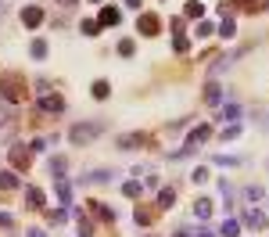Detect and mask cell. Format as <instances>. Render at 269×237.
I'll list each match as a JSON object with an SVG mask.
<instances>
[{"label": "cell", "instance_id": "11", "mask_svg": "<svg viewBox=\"0 0 269 237\" xmlns=\"http://www.w3.org/2000/svg\"><path fill=\"white\" fill-rule=\"evenodd\" d=\"M43 22V11L40 8H36V4H29V8H22V25L25 29H36V25H40Z\"/></svg>", "mask_w": 269, "mask_h": 237}, {"label": "cell", "instance_id": "30", "mask_svg": "<svg viewBox=\"0 0 269 237\" xmlns=\"http://www.w3.org/2000/svg\"><path fill=\"white\" fill-rule=\"evenodd\" d=\"M79 29H83L86 36H97V32H101V22H97V18H83V25H79Z\"/></svg>", "mask_w": 269, "mask_h": 237}, {"label": "cell", "instance_id": "16", "mask_svg": "<svg viewBox=\"0 0 269 237\" xmlns=\"http://www.w3.org/2000/svg\"><path fill=\"white\" fill-rule=\"evenodd\" d=\"M234 4H237L241 11H248V15H258V11L269 8V0H234Z\"/></svg>", "mask_w": 269, "mask_h": 237}, {"label": "cell", "instance_id": "39", "mask_svg": "<svg viewBox=\"0 0 269 237\" xmlns=\"http://www.w3.org/2000/svg\"><path fill=\"white\" fill-rule=\"evenodd\" d=\"M237 133H241V126H237V123H230V126H226V130H222V140H234V137H237Z\"/></svg>", "mask_w": 269, "mask_h": 237}, {"label": "cell", "instance_id": "9", "mask_svg": "<svg viewBox=\"0 0 269 237\" xmlns=\"http://www.w3.org/2000/svg\"><path fill=\"white\" fill-rule=\"evenodd\" d=\"M244 226H251V230H265V226H269V216L258 212V209H248V212H244Z\"/></svg>", "mask_w": 269, "mask_h": 237}, {"label": "cell", "instance_id": "47", "mask_svg": "<svg viewBox=\"0 0 269 237\" xmlns=\"http://www.w3.org/2000/svg\"><path fill=\"white\" fill-rule=\"evenodd\" d=\"M58 4H61V8H72V4H75V0H58Z\"/></svg>", "mask_w": 269, "mask_h": 237}, {"label": "cell", "instance_id": "35", "mask_svg": "<svg viewBox=\"0 0 269 237\" xmlns=\"http://www.w3.org/2000/svg\"><path fill=\"white\" fill-rule=\"evenodd\" d=\"M86 180H90V183H108V180H111V173H108V169H97V173H90Z\"/></svg>", "mask_w": 269, "mask_h": 237}, {"label": "cell", "instance_id": "34", "mask_svg": "<svg viewBox=\"0 0 269 237\" xmlns=\"http://www.w3.org/2000/svg\"><path fill=\"white\" fill-rule=\"evenodd\" d=\"M119 54L122 58H133L137 54V44H133V40H119Z\"/></svg>", "mask_w": 269, "mask_h": 237}, {"label": "cell", "instance_id": "13", "mask_svg": "<svg viewBox=\"0 0 269 237\" xmlns=\"http://www.w3.org/2000/svg\"><path fill=\"white\" fill-rule=\"evenodd\" d=\"M201 101H205L208 108H215V104L222 101V87H219V83H205V94H201Z\"/></svg>", "mask_w": 269, "mask_h": 237}, {"label": "cell", "instance_id": "44", "mask_svg": "<svg viewBox=\"0 0 269 237\" xmlns=\"http://www.w3.org/2000/svg\"><path fill=\"white\" fill-rule=\"evenodd\" d=\"M126 8H133V11H140V0H126Z\"/></svg>", "mask_w": 269, "mask_h": 237}, {"label": "cell", "instance_id": "1", "mask_svg": "<svg viewBox=\"0 0 269 237\" xmlns=\"http://www.w3.org/2000/svg\"><path fill=\"white\" fill-rule=\"evenodd\" d=\"M0 97L4 101H29V83L22 72H0Z\"/></svg>", "mask_w": 269, "mask_h": 237}, {"label": "cell", "instance_id": "8", "mask_svg": "<svg viewBox=\"0 0 269 237\" xmlns=\"http://www.w3.org/2000/svg\"><path fill=\"white\" fill-rule=\"evenodd\" d=\"M86 209H90L101 223H115V209H111V205H104V202H86Z\"/></svg>", "mask_w": 269, "mask_h": 237}, {"label": "cell", "instance_id": "21", "mask_svg": "<svg viewBox=\"0 0 269 237\" xmlns=\"http://www.w3.org/2000/svg\"><path fill=\"white\" fill-rule=\"evenodd\" d=\"M234 58H237V54H219V58H215V65H212V75H222L230 65H234Z\"/></svg>", "mask_w": 269, "mask_h": 237}, {"label": "cell", "instance_id": "4", "mask_svg": "<svg viewBox=\"0 0 269 237\" xmlns=\"http://www.w3.org/2000/svg\"><path fill=\"white\" fill-rule=\"evenodd\" d=\"M36 111H40V115H61V111H65V97H61V94H40Z\"/></svg>", "mask_w": 269, "mask_h": 237}, {"label": "cell", "instance_id": "6", "mask_svg": "<svg viewBox=\"0 0 269 237\" xmlns=\"http://www.w3.org/2000/svg\"><path fill=\"white\" fill-rule=\"evenodd\" d=\"M137 32H144V36H158V32H162V18H158L155 11H144V15L137 18Z\"/></svg>", "mask_w": 269, "mask_h": 237}, {"label": "cell", "instance_id": "14", "mask_svg": "<svg viewBox=\"0 0 269 237\" xmlns=\"http://www.w3.org/2000/svg\"><path fill=\"white\" fill-rule=\"evenodd\" d=\"M15 133H18V115H8V118H4V123H0V140H4V144H8V140H11Z\"/></svg>", "mask_w": 269, "mask_h": 237}, {"label": "cell", "instance_id": "32", "mask_svg": "<svg viewBox=\"0 0 269 237\" xmlns=\"http://www.w3.org/2000/svg\"><path fill=\"white\" fill-rule=\"evenodd\" d=\"M234 32H237L234 18H222V25H219V36H226V40H234Z\"/></svg>", "mask_w": 269, "mask_h": 237}, {"label": "cell", "instance_id": "46", "mask_svg": "<svg viewBox=\"0 0 269 237\" xmlns=\"http://www.w3.org/2000/svg\"><path fill=\"white\" fill-rule=\"evenodd\" d=\"M25 237H43V230H29V233H25Z\"/></svg>", "mask_w": 269, "mask_h": 237}, {"label": "cell", "instance_id": "3", "mask_svg": "<svg viewBox=\"0 0 269 237\" xmlns=\"http://www.w3.org/2000/svg\"><path fill=\"white\" fill-rule=\"evenodd\" d=\"M8 158H11V169H18V173H25L32 166V151L25 144H11L8 147Z\"/></svg>", "mask_w": 269, "mask_h": 237}, {"label": "cell", "instance_id": "7", "mask_svg": "<svg viewBox=\"0 0 269 237\" xmlns=\"http://www.w3.org/2000/svg\"><path fill=\"white\" fill-rule=\"evenodd\" d=\"M133 219H137L140 226H151V223L158 219V205H144V202H140V205L133 209Z\"/></svg>", "mask_w": 269, "mask_h": 237}, {"label": "cell", "instance_id": "42", "mask_svg": "<svg viewBox=\"0 0 269 237\" xmlns=\"http://www.w3.org/2000/svg\"><path fill=\"white\" fill-rule=\"evenodd\" d=\"M183 25H187L183 18H172V32H176V36H183Z\"/></svg>", "mask_w": 269, "mask_h": 237}, {"label": "cell", "instance_id": "48", "mask_svg": "<svg viewBox=\"0 0 269 237\" xmlns=\"http://www.w3.org/2000/svg\"><path fill=\"white\" fill-rule=\"evenodd\" d=\"M94 4H97V0H94Z\"/></svg>", "mask_w": 269, "mask_h": 237}, {"label": "cell", "instance_id": "27", "mask_svg": "<svg viewBox=\"0 0 269 237\" xmlns=\"http://www.w3.org/2000/svg\"><path fill=\"white\" fill-rule=\"evenodd\" d=\"M219 118H226V126H230V123H237V118H241V108H237V104H226Z\"/></svg>", "mask_w": 269, "mask_h": 237}, {"label": "cell", "instance_id": "45", "mask_svg": "<svg viewBox=\"0 0 269 237\" xmlns=\"http://www.w3.org/2000/svg\"><path fill=\"white\" fill-rule=\"evenodd\" d=\"M176 237H194V230H176Z\"/></svg>", "mask_w": 269, "mask_h": 237}, {"label": "cell", "instance_id": "43", "mask_svg": "<svg viewBox=\"0 0 269 237\" xmlns=\"http://www.w3.org/2000/svg\"><path fill=\"white\" fill-rule=\"evenodd\" d=\"M194 237H219V233H215V230H208V226H201V230H198Z\"/></svg>", "mask_w": 269, "mask_h": 237}, {"label": "cell", "instance_id": "12", "mask_svg": "<svg viewBox=\"0 0 269 237\" xmlns=\"http://www.w3.org/2000/svg\"><path fill=\"white\" fill-rule=\"evenodd\" d=\"M25 209L43 212V190H40V187H29V190H25Z\"/></svg>", "mask_w": 269, "mask_h": 237}, {"label": "cell", "instance_id": "25", "mask_svg": "<svg viewBox=\"0 0 269 237\" xmlns=\"http://www.w3.org/2000/svg\"><path fill=\"white\" fill-rule=\"evenodd\" d=\"M15 187H18V176L11 169H4V173H0V190H15Z\"/></svg>", "mask_w": 269, "mask_h": 237}, {"label": "cell", "instance_id": "20", "mask_svg": "<svg viewBox=\"0 0 269 237\" xmlns=\"http://www.w3.org/2000/svg\"><path fill=\"white\" fill-rule=\"evenodd\" d=\"M237 233H241V219H230L226 216V223L219 226V237H237Z\"/></svg>", "mask_w": 269, "mask_h": 237}, {"label": "cell", "instance_id": "29", "mask_svg": "<svg viewBox=\"0 0 269 237\" xmlns=\"http://www.w3.org/2000/svg\"><path fill=\"white\" fill-rule=\"evenodd\" d=\"M205 15V4H201V0H190V4H187V18H201Z\"/></svg>", "mask_w": 269, "mask_h": 237}, {"label": "cell", "instance_id": "23", "mask_svg": "<svg viewBox=\"0 0 269 237\" xmlns=\"http://www.w3.org/2000/svg\"><path fill=\"white\" fill-rule=\"evenodd\" d=\"M262 198H265V187H262V183L244 187V202H262Z\"/></svg>", "mask_w": 269, "mask_h": 237}, {"label": "cell", "instance_id": "33", "mask_svg": "<svg viewBox=\"0 0 269 237\" xmlns=\"http://www.w3.org/2000/svg\"><path fill=\"white\" fill-rule=\"evenodd\" d=\"M172 51H176V54H187V51H190V40H187V36H172Z\"/></svg>", "mask_w": 269, "mask_h": 237}, {"label": "cell", "instance_id": "5", "mask_svg": "<svg viewBox=\"0 0 269 237\" xmlns=\"http://www.w3.org/2000/svg\"><path fill=\"white\" fill-rule=\"evenodd\" d=\"M119 147L122 151H137V147H155V137H151V133H122L119 137Z\"/></svg>", "mask_w": 269, "mask_h": 237}, {"label": "cell", "instance_id": "40", "mask_svg": "<svg viewBox=\"0 0 269 237\" xmlns=\"http://www.w3.org/2000/svg\"><path fill=\"white\" fill-rule=\"evenodd\" d=\"M79 233H83V237H90V233H94V223H90V219H86V216H83V219H79Z\"/></svg>", "mask_w": 269, "mask_h": 237}, {"label": "cell", "instance_id": "15", "mask_svg": "<svg viewBox=\"0 0 269 237\" xmlns=\"http://www.w3.org/2000/svg\"><path fill=\"white\" fill-rule=\"evenodd\" d=\"M54 190H58V202H61V205H68V198H72V183H68L65 176H54Z\"/></svg>", "mask_w": 269, "mask_h": 237}, {"label": "cell", "instance_id": "10", "mask_svg": "<svg viewBox=\"0 0 269 237\" xmlns=\"http://www.w3.org/2000/svg\"><path fill=\"white\" fill-rule=\"evenodd\" d=\"M208 137H212V126H198V130H190V133H187V144H183V147L194 151V147H198V144H205Z\"/></svg>", "mask_w": 269, "mask_h": 237}, {"label": "cell", "instance_id": "31", "mask_svg": "<svg viewBox=\"0 0 269 237\" xmlns=\"http://www.w3.org/2000/svg\"><path fill=\"white\" fill-rule=\"evenodd\" d=\"M65 219H68V209H51V212H47V223H54V226L65 223Z\"/></svg>", "mask_w": 269, "mask_h": 237}, {"label": "cell", "instance_id": "2", "mask_svg": "<svg viewBox=\"0 0 269 237\" xmlns=\"http://www.w3.org/2000/svg\"><path fill=\"white\" fill-rule=\"evenodd\" d=\"M101 130H104V123H90V126H86V123H79V126H72V130H68V140H72L75 147H83V144H90Z\"/></svg>", "mask_w": 269, "mask_h": 237}, {"label": "cell", "instance_id": "18", "mask_svg": "<svg viewBox=\"0 0 269 237\" xmlns=\"http://www.w3.org/2000/svg\"><path fill=\"white\" fill-rule=\"evenodd\" d=\"M90 94H94V101H108V94H111V83H108V79H94Z\"/></svg>", "mask_w": 269, "mask_h": 237}, {"label": "cell", "instance_id": "24", "mask_svg": "<svg viewBox=\"0 0 269 237\" xmlns=\"http://www.w3.org/2000/svg\"><path fill=\"white\" fill-rule=\"evenodd\" d=\"M29 54H32L36 61H43V58H47V40H32V44H29Z\"/></svg>", "mask_w": 269, "mask_h": 237}, {"label": "cell", "instance_id": "36", "mask_svg": "<svg viewBox=\"0 0 269 237\" xmlns=\"http://www.w3.org/2000/svg\"><path fill=\"white\" fill-rule=\"evenodd\" d=\"M215 166H230V169H234V166H241V162H237L234 154H215Z\"/></svg>", "mask_w": 269, "mask_h": 237}, {"label": "cell", "instance_id": "19", "mask_svg": "<svg viewBox=\"0 0 269 237\" xmlns=\"http://www.w3.org/2000/svg\"><path fill=\"white\" fill-rule=\"evenodd\" d=\"M176 205V190L172 187H162L158 190V209H172Z\"/></svg>", "mask_w": 269, "mask_h": 237}, {"label": "cell", "instance_id": "28", "mask_svg": "<svg viewBox=\"0 0 269 237\" xmlns=\"http://www.w3.org/2000/svg\"><path fill=\"white\" fill-rule=\"evenodd\" d=\"M65 169H68V162L58 154V158H51V176H65Z\"/></svg>", "mask_w": 269, "mask_h": 237}, {"label": "cell", "instance_id": "17", "mask_svg": "<svg viewBox=\"0 0 269 237\" xmlns=\"http://www.w3.org/2000/svg\"><path fill=\"white\" fill-rule=\"evenodd\" d=\"M97 22H101V25H119L122 15H119V8H111V4H108V8H101V18H97Z\"/></svg>", "mask_w": 269, "mask_h": 237}, {"label": "cell", "instance_id": "41", "mask_svg": "<svg viewBox=\"0 0 269 237\" xmlns=\"http://www.w3.org/2000/svg\"><path fill=\"white\" fill-rule=\"evenodd\" d=\"M0 226H4V230H11V226H15V216H8V212H0Z\"/></svg>", "mask_w": 269, "mask_h": 237}, {"label": "cell", "instance_id": "22", "mask_svg": "<svg viewBox=\"0 0 269 237\" xmlns=\"http://www.w3.org/2000/svg\"><path fill=\"white\" fill-rule=\"evenodd\" d=\"M194 216H198L201 223L212 216V202H208V198H198V202H194Z\"/></svg>", "mask_w": 269, "mask_h": 237}, {"label": "cell", "instance_id": "26", "mask_svg": "<svg viewBox=\"0 0 269 237\" xmlns=\"http://www.w3.org/2000/svg\"><path fill=\"white\" fill-rule=\"evenodd\" d=\"M122 194H126V198H140V194H144V183H140V180H129V183H122Z\"/></svg>", "mask_w": 269, "mask_h": 237}, {"label": "cell", "instance_id": "37", "mask_svg": "<svg viewBox=\"0 0 269 237\" xmlns=\"http://www.w3.org/2000/svg\"><path fill=\"white\" fill-rule=\"evenodd\" d=\"M190 180H194V183H205V180H208V169H205V166H198L194 173H190Z\"/></svg>", "mask_w": 269, "mask_h": 237}, {"label": "cell", "instance_id": "38", "mask_svg": "<svg viewBox=\"0 0 269 237\" xmlns=\"http://www.w3.org/2000/svg\"><path fill=\"white\" fill-rule=\"evenodd\" d=\"M212 32H215V29H212V25H208V22H201V25H198V29H194V36H198V40H205V36H212Z\"/></svg>", "mask_w": 269, "mask_h": 237}]
</instances>
